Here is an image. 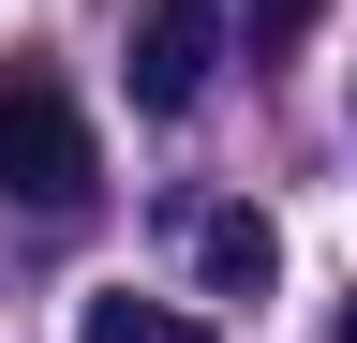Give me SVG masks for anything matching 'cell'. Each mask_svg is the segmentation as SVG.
<instances>
[{"instance_id": "5b68a950", "label": "cell", "mask_w": 357, "mask_h": 343, "mask_svg": "<svg viewBox=\"0 0 357 343\" xmlns=\"http://www.w3.org/2000/svg\"><path fill=\"white\" fill-rule=\"evenodd\" d=\"M238 15H253V45H298V30L328 15V0H238Z\"/></svg>"}, {"instance_id": "3957f363", "label": "cell", "mask_w": 357, "mask_h": 343, "mask_svg": "<svg viewBox=\"0 0 357 343\" xmlns=\"http://www.w3.org/2000/svg\"><path fill=\"white\" fill-rule=\"evenodd\" d=\"M268 269H283L268 209H208V224H194V284H208V298H268Z\"/></svg>"}, {"instance_id": "6da1fadb", "label": "cell", "mask_w": 357, "mask_h": 343, "mask_svg": "<svg viewBox=\"0 0 357 343\" xmlns=\"http://www.w3.org/2000/svg\"><path fill=\"white\" fill-rule=\"evenodd\" d=\"M89 119H75V90L45 60H15L0 75V194H30V209H89Z\"/></svg>"}, {"instance_id": "8992f818", "label": "cell", "mask_w": 357, "mask_h": 343, "mask_svg": "<svg viewBox=\"0 0 357 343\" xmlns=\"http://www.w3.org/2000/svg\"><path fill=\"white\" fill-rule=\"evenodd\" d=\"M342 343H357V314H342Z\"/></svg>"}, {"instance_id": "277c9868", "label": "cell", "mask_w": 357, "mask_h": 343, "mask_svg": "<svg viewBox=\"0 0 357 343\" xmlns=\"http://www.w3.org/2000/svg\"><path fill=\"white\" fill-rule=\"evenodd\" d=\"M75 343H208V328H194V314H164V298H134V284H105V298L75 314Z\"/></svg>"}, {"instance_id": "7a4b0ae2", "label": "cell", "mask_w": 357, "mask_h": 343, "mask_svg": "<svg viewBox=\"0 0 357 343\" xmlns=\"http://www.w3.org/2000/svg\"><path fill=\"white\" fill-rule=\"evenodd\" d=\"M208 60H223V0H149L134 15V105L149 119L208 105Z\"/></svg>"}]
</instances>
